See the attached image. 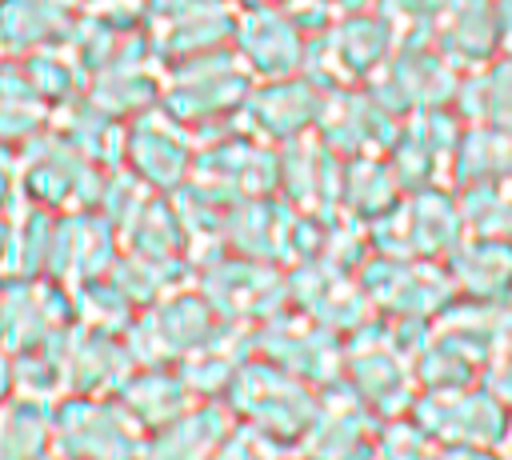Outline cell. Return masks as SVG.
<instances>
[{
  "mask_svg": "<svg viewBox=\"0 0 512 460\" xmlns=\"http://www.w3.org/2000/svg\"><path fill=\"white\" fill-rule=\"evenodd\" d=\"M56 0H0V56H32L56 40Z\"/></svg>",
  "mask_w": 512,
  "mask_h": 460,
  "instance_id": "6da1fadb",
  "label": "cell"
},
{
  "mask_svg": "<svg viewBox=\"0 0 512 460\" xmlns=\"http://www.w3.org/2000/svg\"><path fill=\"white\" fill-rule=\"evenodd\" d=\"M40 436H44V424L32 404L0 408V460H32Z\"/></svg>",
  "mask_w": 512,
  "mask_h": 460,
  "instance_id": "7a4b0ae2",
  "label": "cell"
},
{
  "mask_svg": "<svg viewBox=\"0 0 512 460\" xmlns=\"http://www.w3.org/2000/svg\"><path fill=\"white\" fill-rule=\"evenodd\" d=\"M4 388H8V364H4V356H0V396H4Z\"/></svg>",
  "mask_w": 512,
  "mask_h": 460,
  "instance_id": "3957f363",
  "label": "cell"
},
{
  "mask_svg": "<svg viewBox=\"0 0 512 460\" xmlns=\"http://www.w3.org/2000/svg\"><path fill=\"white\" fill-rule=\"evenodd\" d=\"M4 240H8V224H4V216H0V248H4Z\"/></svg>",
  "mask_w": 512,
  "mask_h": 460,
  "instance_id": "277c9868",
  "label": "cell"
}]
</instances>
